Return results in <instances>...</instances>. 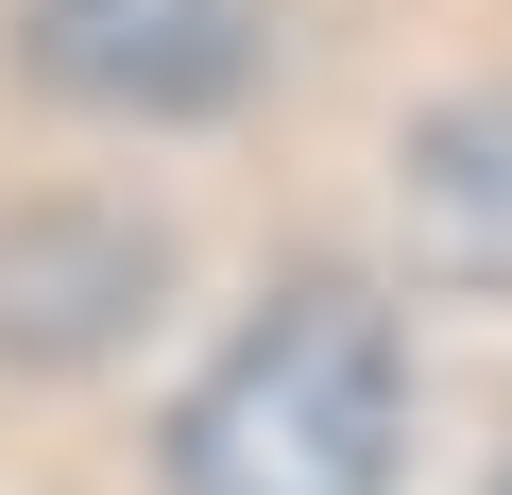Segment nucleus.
<instances>
[{
  "mask_svg": "<svg viewBox=\"0 0 512 495\" xmlns=\"http://www.w3.org/2000/svg\"><path fill=\"white\" fill-rule=\"evenodd\" d=\"M393 427H410L393 308L342 291V274H291L274 308L188 376L171 495H393Z\"/></svg>",
  "mask_w": 512,
  "mask_h": 495,
  "instance_id": "nucleus-1",
  "label": "nucleus"
},
{
  "mask_svg": "<svg viewBox=\"0 0 512 495\" xmlns=\"http://www.w3.org/2000/svg\"><path fill=\"white\" fill-rule=\"evenodd\" d=\"M18 52L52 103H103V120H205L256 86L274 18L256 0H18Z\"/></svg>",
  "mask_w": 512,
  "mask_h": 495,
  "instance_id": "nucleus-2",
  "label": "nucleus"
},
{
  "mask_svg": "<svg viewBox=\"0 0 512 495\" xmlns=\"http://www.w3.org/2000/svg\"><path fill=\"white\" fill-rule=\"evenodd\" d=\"M410 257L461 291H512V103H461L410 137Z\"/></svg>",
  "mask_w": 512,
  "mask_h": 495,
  "instance_id": "nucleus-3",
  "label": "nucleus"
},
{
  "mask_svg": "<svg viewBox=\"0 0 512 495\" xmlns=\"http://www.w3.org/2000/svg\"><path fill=\"white\" fill-rule=\"evenodd\" d=\"M137 291H154V239H120V222H18L0 239V342H103Z\"/></svg>",
  "mask_w": 512,
  "mask_h": 495,
  "instance_id": "nucleus-4",
  "label": "nucleus"
},
{
  "mask_svg": "<svg viewBox=\"0 0 512 495\" xmlns=\"http://www.w3.org/2000/svg\"><path fill=\"white\" fill-rule=\"evenodd\" d=\"M495 495H512V478H495Z\"/></svg>",
  "mask_w": 512,
  "mask_h": 495,
  "instance_id": "nucleus-5",
  "label": "nucleus"
}]
</instances>
